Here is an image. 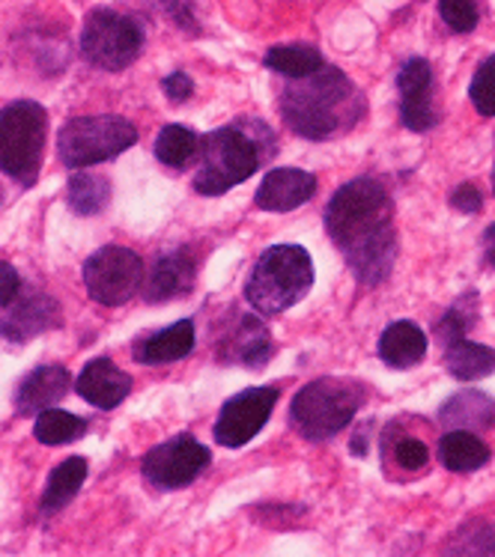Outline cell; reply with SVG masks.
Listing matches in <instances>:
<instances>
[{"instance_id":"1","label":"cell","mask_w":495,"mask_h":557,"mask_svg":"<svg viewBox=\"0 0 495 557\" xmlns=\"http://www.w3.org/2000/svg\"><path fill=\"white\" fill-rule=\"evenodd\" d=\"M325 230L346 257L358 284L376 286L392 274L397 239H394V203L376 180H352L334 194L325 209Z\"/></svg>"},{"instance_id":"2","label":"cell","mask_w":495,"mask_h":557,"mask_svg":"<svg viewBox=\"0 0 495 557\" xmlns=\"http://www.w3.org/2000/svg\"><path fill=\"white\" fill-rule=\"evenodd\" d=\"M281 111L296 135L325 140L356 125L364 114V102L352 81L344 78V72L317 69L308 78H296V84H289L281 99Z\"/></svg>"},{"instance_id":"3","label":"cell","mask_w":495,"mask_h":557,"mask_svg":"<svg viewBox=\"0 0 495 557\" xmlns=\"http://www.w3.org/2000/svg\"><path fill=\"white\" fill-rule=\"evenodd\" d=\"M200 171L195 188L207 197L243 185L265 159L275 156V135L263 120H236L200 140Z\"/></svg>"},{"instance_id":"4","label":"cell","mask_w":495,"mask_h":557,"mask_svg":"<svg viewBox=\"0 0 495 557\" xmlns=\"http://www.w3.org/2000/svg\"><path fill=\"white\" fill-rule=\"evenodd\" d=\"M313 262L311 253L299 245H275L253 265L245 296L263 317L284 313L311 293Z\"/></svg>"},{"instance_id":"5","label":"cell","mask_w":495,"mask_h":557,"mask_svg":"<svg viewBox=\"0 0 495 557\" xmlns=\"http://www.w3.org/2000/svg\"><path fill=\"white\" fill-rule=\"evenodd\" d=\"M364 403V387L358 385L356 379H317L301 387L293 409H289V421L296 426V433L308 442H329L334 435L349 426L356 418V411Z\"/></svg>"},{"instance_id":"6","label":"cell","mask_w":495,"mask_h":557,"mask_svg":"<svg viewBox=\"0 0 495 557\" xmlns=\"http://www.w3.org/2000/svg\"><path fill=\"white\" fill-rule=\"evenodd\" d=\"M48 116L36 102H12L0 111V171L15 183L34 185L46 152Z\"/></svg>"},{"instance_id":"7","label":"cell","mask_w":495,"mask_h":557,"mask_svg":"<svg viewBox=\"0 0 495 557\" xmlns=\"http://www.w3.org/2000/svg\"><path fill=\"white\" fill-rule=\"evenodd\" d=\"M138 144V128L123 116H78L60 128L58 156L70 171L108 161Z\"/></svg>"},{"instance_id":"8","label":"cell","mask_w":495,"mask_h":557,"mask_svg":"<svg viewBox=\"0 0 495 557\" xmlns=\"http://www.w3.org/2000/svg\"><path fill=\"white\" fill-rule=\"evenodd\" d=\"M140 48H144V30L135 18H126L114 10H92L84 18L82 54L92 66L120 72L138 60Z\"/></svg>"},{"instance_id":"9","label":"cell","mask_w":495,"mask_h":557,"mask_svg":"<svg viewBox=\"0 0 495 557\" xmlns=\"http://www.w3.org/2000/svg\"><path fill=\"white\" fill-rule=\"evenodd\" d=\"M84 286L96 305L116 308L144 286V260L135 250L104 245L84 262Z\"/></svg>"},{"instance_id":"10","label":"cell","mask_w":495,"mask_h":557,"mask_svg":"<svg viewBox=\"0 0 495 557\" xmlns=\"http://www.w3.org/2000/svg\"><path fill=\"white\" fill-rule=\"evenodd\" d=\"M209 466V450L191 435H180L171 442L152 447L144 456V478L159 490H183L200 478V471Z\"/></svg>"},{"instance_id":"11","label":"cell","mask_w":495,"mask_h":557,"mask_svg":"<svg viewBox=\"0 0 495 557\" xmlns=\"http://www.w3.org/2000/svg\"><path fill=\"white\" fill-rule=\"evenodd\" d=\"M281 391L277 387H248L243 394L224 403L215 421V442L224 447H243L260 433L272 418Z\"/></svg>"},{"instance_id":"12","label":"cell","mask_w":495,"mask_h":557,"mask_svg":"<svg viewBox=\"0 0 495 557\" xmlns=\"http://www.w3.org/2000/svg\"><path fill=\"white\" fill-rule=\"evenodd\" d=\"M60 325V305L46 293H18L12 301L7 317L0 322V334L12 343H27Z\"/></svg>"},{"instance_id":"13","label":"cell","mask_w":495,"mask_h":557,"mask_svg":"<svg viewBox=\"0 0 495 557\" xmlns=\"http://www.w3.org/2000/svg\"><path fill=\"white\" fill-rule=\"evenodd\" d=\"M197 262L188 250H171L159 260L152 262L147 284H144V298L150 305H164L173 298H183L191 293L195 286Z\"/></svg>"},{"instance_id":"14","label":"cell","mask_w":495,"mask_h":557,"mask_svg":"<svg viewBox=\"0 0 495 557\" xmlns=\"http://www.w3.org/2000/svg\"><path fill=\"white\" fill-rule=\"evenodd\" d=\"M317 176L296 168H277L257 188V206L265 212H293L313 197Z\"/></svg>"},{"instance_id":"15","label":"cell","mask_w":495,"mask_h":557,"mask_svg":"<svg viewBox=\"0 0 495 557\" xmlns=\"http://www.w3.org/2000/svg\"><path fill=\"white\" fill-rule=\"evenodd\" d=\"M75 387L96 409H116L128 397L132 379L111 358H92L90 364L82 370V375H78Z\"/></svg>"},{"instance_id":"16","label":"cell","mask_w":495,"mask_h":557,"mask_svg":"<svg viewBox=\"0 0 495 557\" xmlns=\"http://www.w3.org/2000/svg\"><path fill=\"white\" fill-rule=\"evenodd\" d=\"M70 373L66 367L48 364L34 370L30 375H24V382L18 385V394H15V411L22 418H34L39 411L51 409L54 403L66 397L70 391Z\"/></svg>"},{"instance_id":"17","label":"cell","mask_w":495,"mask_h":557,"mask_svg":"<svg viewBox=\"0 0 495 557\" xmlns=\"http://www.w3.org/2000/svg\"><path fill=\"white\" fill-rule=\"evenodd\" d=\"M195 349V322H176L171 329L150 334L135 343V361L140 364H171Z\"/></svg>"},{"instance_id":"18","label":"cell","mask_w":495,"mask_h":557,"mask_svg":"<svg viewBox=\"0 0 495 557\" xmlns=\"http://www.w3.org/2000/svg\"><path fill=\"white\" fill-rule=\"evenodd\" d=\"M438 421L445 430H466V433L486 430L495 423V399L481 391H462L442 406Z\"/></svg>"},{"instance_id":"19","label":"cell","mask_w":495,"mask_h":557,"mask_svg":"<svg viewBox=\"0 0 495 557\" xmlns=\"http://www.w3.org/2000/svg\"><path fill=\"white\" fill-rule=\"evenodd\" d=\"M382 361L394 370H409L421 364L426 355V334L414 322H394L380 341Z\"/></svg>"},{"instance_id":"20","label":"cell","mask_w":495,"mask_h":557,"mask_svg":"<svg viewBox=\"0 0 495 557\" xmlns=\"http://www.w3.org/2000/svg\"><path fill=\"white\" fill-rule=\"evenodd\" d=\"M438 462L448 468V471H457V474L478 471V468H484L490 462V447L474 433L450 430L438 442Z\"/></svg>"},{"instance_id":"21","label":"cell","mask_w":495,"mask_h":557,"mask_svg":"<svg viewBox=\"0 0 495 557\" xmlns=\"http://www.w3.org/2000/svg\"><path fill=\"white\" fill-rule=\"evenodd\" d=\"M445 370L457 382H478V379L495 373V349L462 337V341L445 346Z\"/></svg>"},{"instance_id":"22","label":"cell","mask_w":495,"mask_h":557,"mask_svg":"<svg viewBox=\"0 0 495 557\" xmlns=\"http://www.w3.org/2000/svg\"><path fill=\"white\" fill-rule=\"evenodd\" d=\"M84 480H87V462H84L82 456H70L66 462H60L51 471V478H48L46 495H42V510L54 512L60 507H66L78 495Z\"/></svg>"},{"instance_id":"23","label":"cell","mask_w":495,"mask_h":557,"mask_svg":"<svg viewBox=\"0 0 495 557\" xmlns=\"http://www.w3.org/2000/svg\"><path fill=\"white\" fill-rule=\"evenodd\" d=\"M227 355L236 358L239 364L253 367V370H260V367L272 358V343H269V334L265 329L257 322V319H243V325L233 331L231 346H227Z\"/></svg>"},{"instance_id":"24","label":"cell","mask_w":495,"mask_h":557,"mask_svg":"<svg viewBox=\"0 0 495 557\" xmlns=\"http://www.w3.org/2000/svg\"><path fill=\"white\" fill-rule=\"evenodd\" d=\"M66 200H70L72 212H78V215H99L111 200V183L99 173H75L66 188Z\"/></svg>"},{"instance_id":"25","label":"cell","mask_w":495,"mask_h":557,"mask_svg":"<svg viewBox=\"0 0 495 557\" xmlns=\"http://www.w3.org/2000/svg\"><path fill=\"white\" fill-rule=\"evenodd\" d=\"M265 66L281 72L284 78H308L323 69V54L313 46H275L265 54Z\"/></svg>"},{"instance_id":"26","label":"cell","mask_w":495,"mask_h":557,"mask_svg":"<svg viewBox=\"0 0 495 557\" xmlns=\"http://www.w3.org/2000/svg\"><path fill=\"white\" fill-rule=\"evenodd\" d=\"M197 149H200V140H197L195 132H188L183 125H168V128H162V135L156 137V159L168 168H176V171L195 159Z\"/></svg>"},{"instance_id":"27","label":"cell","mask_w":495,"mask_h":557,"mask_svg":"<svg viewBox=\"0 0 495 557\" xmlns=\"http://www.w3.org/2000/svg\"><path fill=\"white\" fill-rule=\"evenodd\" d=\"M84 433H87V423L63 409L39 411V418L34 423V435L42 444H70L75 438H82Z\"/></svg>"},{"instance_id":"28","label":"cell","mask_w":495,"mask_h":557,"mask_svg":"<svg viewBox=\"0 0 495 557\" xmlns=\"http://www.w3.org/2000/svg\"><path fill=\"white\" fill-rule=\"evenodd\" d=\"M400 116H404L406 128L412 132H426L438 123L436 108H433V87L430 90L412 92V96H404L400 99Z\"/></svg>"},{"instance_id":"29","label":"cell","mask_w":495,"mask_h":557,"mask_svg":"<svg viewBox=\"0 0 495 557\" xmlns=\"http://www.w3.org/2000/svg\"><path fill=\"white\" fill-rule=\"evenodd\" d=\"M474 313H478V310H474V296L457 301V305H454V308H450L448 313L436 322L438 341L445 343V346L462 341V337H466V331L472 329Z\"/></svg>"},{"instance_id":"30","label":"cell","mask_w":495,"mask_h":557,"mask_svg":"<svg viewBox=\"0 0 495 557\" xmlns=\"http://www.w3.org/2000/svg\"><path fill=\"white\" fill-rule=\"evenodd\" d=\"M442 22L448 24L454 34H472L481 22V3L478 0H438Z\"/></svg>"},{"instance_id":"31","label":"cell","mask_w":495,"mask_h":557,"mask_svg":"<svg viewBox=\"0 0 495 557\" xmlns=\"http://www.w3.org/2000/svg\"><path fill=\"white\" fill-rule=\"evenodd\" d=\"M469 96H472V104L478 114L495 116V54L478 66L472 87H469Z\"/></svg>"},{"instance_id":"32","label":"cell","mask_w":495,"mask_h":557,"mask_svg":"<svg viewBox=\"0 0 495 557\" xmlns=\"http://www.w3.org/2000/svg\"><path fill=\"white\" fill-rule=\"evenodd\" d=\"M430 87H433V69L421 58L409 60L400 69V75H397V90H400V96H412V92L430 90Z\"/></svg>"},{"instance_id":"33","label":"cell","mask_w":495,"mask_h":557,"mask_svg":"<svg viewBox=\"0 0 495 557\" xmlns=\"http://www.w3.org/2000/svg\"><path fill=\"white\" fill-rule=\"evenodd\" d=\"M392 454H394V462H397V468H400V471H409V474L421 471V468L426 466V459H430L426 444L418 442V438H412V435H406V438H400V442H394Z\"/></svg>"},{"instance_id":"34","label":"cell","mask_w":495,"mask_h":557,"mask_svg":"<svg viewBox=\"0 0 495 557\" xmlns=\"http://www.w3.org/2000/svg\"><path fill=\"white\" fill-rule=\"evenodd\" d=\"M450 206L457 209V212H462V215H474V212H481V206H484V197H481V191L474 188V185H460V188H454V194H450Z\"/></svg>"},{"instance_id":"35","label":"cell","mask_w":495,"mask_h":557,"mask_svg":"<svg viewBox=\"0 0 495 557\" xmlns=\"http://www.w3.org/2000/svg\"><path fill=\"white\" fill-rule=\"evenodd\" d=\"M22 293V277L12 269L10 262L0 260V308H10L12 301Z\"/></svg>"},{"instance_id":"36","label":"cell","mask_w":495,"mask_h":557,"mask_svg":"<svg viewBox=\"0 0 495 557\" xmlns=\"http://www.w3.org/2000/svg\"><path fill=\"white\" fill-rule=\"evenodd\" d=\"M162 87L171 102H185V99L195 92V84H191V78H188L185 72H173V75H168Z\"/></svg>"},{"instance_id":"37","label":"cell","mask_w":495,"mask_h":557,"mask_svg":"<svg viewBox=\"0 0 495 557\" xmlns=\"http://www.w3.org/2000/svg\"><path fill=\"white\" fill-rule=\"evenodd\" d=\"M484 265L495 269V224L484 233Z\"/></svg>"},{"instance_id":"38","label":"cell","mask_w":495,"mask_h":557,"mask_svg":"<svg viewBox=\"0 0 495 557\" xmlns=\"http://www.w3.org/2000/svg\"><path fill=\"white\" fill-rule=\"evenodd\" d=\"M493 191H495V168H493Z\"/></svg>"}]
</instances>
